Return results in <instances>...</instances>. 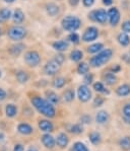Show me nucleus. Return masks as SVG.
Segmentation results:
<instances>
[{
    "mask_svg": "<svg viewBox=\"0 0 130 151\" xmlns=\"http://www.w3.org/2000/svg\"><path fill=\"white\" fill-rule=\"evenodd\" d=\"M13 151H24V146L22 144H16L13 148Z\"/></svg>",
    "mask_w": 130,
    "mask_h": 151,
    "instance_id": "obj_49",
    "label": "nucleus"
},
{
    "mask_svg": "<svg viewBox=\"0 0 130 151\" xmlns=\"http://www.w3.org/2000/svg\"><path fill=\"white\" fill-rule=\"evenodd\" d=\"M116 93L118 96H127L130 94V85L129 84H122L117 87Z\"/></svg>",
    "mask_w": 130,
    "mask_h": 151,
    "instance_id": "obj_25",
    "label": "nucleus"
},
{
    "mask_svg": "<svg viewBox=\"0 0 130 151\" xmlns=\"http://www.w3.org/2000/svg\"><path fill=\"white\" fill-rule=\"evenodd\" d=\"M69 131H70L72 134H80V133H82L83 130H82V127H81L79 124H75L70 127Z\"/></svg>",
    "mask_w": 130,
    "mask_h": 151,
    "instance_id": "obj_38",
    "label": "nucleus"
},
{
    "mask_svg": "<svg viewBox=\"0 0 130 151\" xmlns=\"http://www.w3.org/2000/svg\"><path fill=\"white\" fill-rule=\"evenodd\" d=\"M11 18H12L13 24L20 25V24H22V22H25V12L20 8H16L15 10L12 12V17H11Z\"/></svg>",
    "mask_w": 130,
    "mask_h": 151,
    "instance_id": "obj_13",
    "label": "nucleus"
},
{
    "mask_svg": "<svg viewBox=\"0 0 130 151\" xmlns=\"http://www.w3.org/2000/svg\"><path fill=\"white\" fill-rule=\"evenodd\" d=\"M77 97L81 103H87L92 99V91L90 87L85 84L79 85L77 89Z\"/></svg>",
    "mask_w": 130,
    "mask_h": 151,
    "instance_id": "obj_10",
    "label": "nucleus"
},
{
    "mask_svg": "<svg viewBox=\"0 0 130 151\" xmlns=\"http://www.w3.org/2000/svg\"><path fill=\"white\" fill-rule=\"evenodd\" d=\"M17 131L20 132V134H22V135H30V134L32 133L34 129H32V127L31 125L27 124V123H22V124L18 125Z\"/></svg>",
    "mask_w": 130,
    "mask_h": 151,
    "instance_id": "obj_22",
    "label": "nucleus"
},
{
    "mask_svg": "<svg viewBox=\"0 0 130 151\" xmlns=\"http://www.w3.org/2000/svg\"><path fill=\"white\" fill-rule=\"evenodd\" d=\"M107 12H108L109 24H110L112 27H117V24H119V22H120V18H121L119 9L117 7H115V6H113V7L109 8L108 10H107Z\"/></svg>",
    "mask_w": 130,
    "mask_h": 151,
    "instance_id": "obj_9",
    "label": "nucleus"
},
{
    "mask_svg": "<svg viewBox=\"0 0 130 151\" xmlns=\"http://www.w3.org/2000/svg\"><path fill=\"white\" fill-rule=\"evenodd\" d=\"M25 48V46L24 45V44L17 42L16 44L11 46L10 49H9V52H10V54L12 55L13 57H18V56L24 52Z\"/></svg>",
    "mask_w": 130,
    "mask_h": 151,
    "instance_id": "obj_15",
    "label": "nucleus"
},
{
    "mask_svg": "<svg viewBox=\"0 0 130 151\" xmlns=\"http://www.w3.org/2000/svg\"><path fill=\"white\" fill-rule=\"evenodd\" d=\"M69 45L70 43L67 40H58L52 43V48L58 53H63L69 49Z\"/></svg>",
    "mask_w": 130,
    "mask_h": 151,
    "instance_id": "obj_11",
    "label": "nucleus"
},
{
    "mask_svg": "<svg viewBox=\"0 0 130 151\" xmlns=\"http://www.w3.org/2000/svg\"><path fill=\"white\" fill-rule=\"evenodd\" d=\"M45 96L47 97V101H50L52 104H56L59 103V96H58V94L56 92L52 91V90H47V91L45 92Z\"/></svg>",
    "mask_w": 130,
    "mask_h": 151,
    "instance_id": "obj_26",
    "label": "nucleus"
},
{
    "mask_svg": "<svg viewBox=\"0 0 130 151\" xmlns=\"http://www.w3.org/2000/svg\"><path fill=\"white\" fill-rule=\"evenodd\" d=\"M12 17V11L11 9L3 7L0 9V18H1L2 22H6V20L10 19Z\"/></svg>",
    "mask_w": 130,
    "mask_h": 151,
    "instance_id": "obj_27",
    "label": "nucleus"
},
{
    "mask_svg": "<svg viewBox=\"0 0 130 151\" xmlns=\"http://www.w3.org/2000/svg\"><path fill=\"white\" fill-rule=\"evenodd\" d=\"M114 0H102V3L105 6H111L113 4Z\"/></svg>",
    "mask_w": 130,
    "mask_h": 151,
    "instance_id": "obj_48",
    "label": "nucleus"
},
{
    "mask_svg": "<svg viewBox=\"0 0 130 151\" xmlns=\"http://www.w3.org/2000/svg\"><path fill=\"white\" fill-rule=\"evenodd\" d=\"M60 67H61V65L58 63L54 58H52V59L47 61V63L44 65L43 71H44V73H45L46 75L54 76V75H56L58 72H59Z\"/></svg>",
    "mask_w": 130,
    "mask_h": 151,
    "instance_id": "obj_8",
    "label": "nucleus"
},
{
    "mask_svg": "<svg viewBox=\"0 0 130 151\" xmlns=\"http://www.w3.org/2000/svg\"><path fill=\"white\" fill-rule=\"evenodd\" d=\"M104 101H105V99H103L102 96H97V97H95V99H94V106H103V104H104Z\"/></svg>",
    "mask_w": 130,
    "mask_h": 151,
    "instance_id": "obj_42",
    "label": "nucleus"
},
{
    "mask_svg": "<svg viewBox=\"0 0 130 151\" xmlns=\"http://www.w3.org/2000/svg\"><path fill=\"white\" fill-rule=\"evenodd\" d=\"M87 18L92 22L105 25L108 22V12L104 8L94 9L87 14Z\"/></svg>",
    "mask_w": 130,
    "mask_h": 151,
    "instance_id": "obj_4",
    "label": "nucleus"
},
{
    "mask_svg": "<svg viewBox=\"0 0 130 151\" xmlns=\"http://www.w3.org/2000/svg\"><path fill=\"white\" fill-rule=\"evenodd\" d=\"M27 151H39V150H38V148L35 147V146H31V147H30Z\"/></svg>",
    "mask_w": 130,
    "mask_h": 151,
    "instance_id": "obj_51",
    "label": "nucleus"
},
{
    "mask_svg": "<svg viewBox=\"0 0 130 151\" xmlns=\"http://www.w3.org/2000/svg\"><path fill=\"white\" fill-rule=\"evenodd\" d=\"M117 42L122 47H127V46L130 45V37L126 32H121L120 34H118V36H117Z\"/></svg>",
    "mask_w": 130,
    "mask_h": 151,
    "instance_id": "obj_17",
    "label": "nucleus"
},
{
    "mask_svg": "<svg viewBox=\"0 0 130 151\" xmlns=\"http://www.w3.org/2000/svg\"><path fill=\"white\" fill-rule=\"evenodd\" d=\"M0 77H1V71H0Z\"/></svg>",
    "mask_w": 130,
    "mask_h": 151,
    "instance_id": "obj_53",
    "label": "nucleus"
},
{
    "mask_svg": "<svg viewBox=\"0 0 130 151\" xmlns=\"http://www.w3.org/2000/svg\"><path fill=\"white\" fill-rule=\"evenodd\" d=\"M104 49V44L101 42H98V43H92L90 46L87 47V52L90 55H95L97 53H99L100 51H102Z\"/></svg>",
    "mask_w": 130,
    "mask_h": 151,
    "instance_id": "obj_16",
    "label": "nucleus"
},
{
    "mask_svg": "<svg viewBox=\"0 0 130 151\" xmlns=\"http://www.w3.org/2000/svg\"><path fill=\"white\" fill-rule=\"evenodd\" d=\"M103 80L107 85H114L116 82H117V77H116L115 74L110 71V72H107V73L104 74Z\"/></svg>",
    "mask_w": 130,
    "mask_h": 151,
    "instance_id": "obj_23",
    "label": "nucleus"
},
{
    "mask_svg": "<svg viewBox=\"0 0 130 151\" xmlns=\"http://www.w3.org/2000/svg\"><path fill=\"white\" fill-rule=\"evenodd\" d=\"M54 59L56 60V61L59 63L60 65L62 66V64L64 63V61H65V56L62 54V53H58L57 55H55L54 56Z\"/></svg>",
    "mask_w": 130,
    "mask_h": 151,
    "instance_id": "obj_41",
    "label": "nucleus"
},
{
    "mask_svg": "<svg viewBox=\"0 0 130 151\" xmlns=\"http://www.w3.org/2000/svg\"><path fill=\"white\" fill-rule=\"evenodd\" d=\"M65 83H66V79H65L64 77H61V76H59V77L55 78L54 81H53V86L55 88H57V89H60V88H63Z\"/></svg>",
    "mask_w": 130,
    "mask_h": 151,
    "instance_id": "obj_35",
    "label": "nucleus"
},
{
    "mask_svg": "<svg viewBox=\"0 0 130 151\" xmlns=\"http://www.w3.org/2000/svg\"><path fill=\"white\" fill-rule=\"evenodd\" d=\"M0 22H2V20H1V18H0Z\"/></svg>",
    "mask_w": 130,
    "mask_h": 151,
    "instance_id": "obj_55",
    "label": "nucleus"
},
{
    "mask_svg": "<svg viewBox=\"0 0 130 151\" xmlns=\"http://www.w3.org/2000/svg\"><path fill=\"white\" fill-rule=\"evenodd\" d=\"M83 58V52L78 49H74L69 54V59L73 62H80Z\"/></svg>",
    "mask_w": 130,
    "mask_h": 151,
    "instance_id": "obj_21",
    "label": "nucleus"
},
{
    "mask_svg": "<svg viewBox=\"0 0 130 151\" xmlns=\"http://www.w3.org/2000/svg\"><path fill=\"white\" fill-rule=\"evenodd\" d=\"M100 36V31L97 27L95 25H90L87 27V29L83 31L82 36H81V41L83 43H92L99 38Z\"/></svg>",
    "mask_w": 130,
    "mask_h": 151,
    "instance_id": "obj_7",
    "label": "nucleus"
},
{
    "mask_svg": "<svg viewBox=\"0 0 130 151\" xmlns=\"http://www.w3.org/2000/svg\"><path fill=\"white\" fill-rule=\"evenodd\" d=\"M31 103L35 109L43 115L44 117L47 118H54L56 110H55L54 104H52L47 99H43L40 96H34L31 99Z\"/></svg>",
    "mask_w": 130,
    "mask_h": 151,
    "instance_id": "obj_1",
    "label": "nucleus"
},
{
    "mask_svg": "<svg viewBox=\"0 0 130 151\" xmlns=\"http://www.w3.org/2000/svg\"><path fill=\"white\" fill-rule=\"evenodd\" d=\"M89 137H90V141L94 145H98V144H100V142H101V135L98 132H92L89 135Z\"/></svg>",
    "mask_w": 130,
    "mask_h": 151,
    "instance_id": "obj_36",
    "label": "nucleus"
},
{
    "mask_svg": "<svg viewBox=\"0 0 130 151\" xmlns=\"http://www.w3.org/2000/svg\"><path fill=\"white\" fill-rule=\"evenodd\" d=\"M42 143L44 144L46 148L49 149H52L54 148L55 144H56V140L54 139V137L51 136L50 134H45V135L42 136Z\"/></svg>",
    "mask_w": 130,
    "mask_h": 151,
    "instance_id": "obj_14",
    "label": "nucleus"
},
{
    "mask_svg": "<svg viewBox=\"0 0 130 151\" xmlns=\"http://www.w3.org/2000/svg\"><path fill=\"white\" fill-rule=\"evenodd\" d=\"M45 10L47 14L51 17H55L60 13V7L55 2H48L45 5Z\"/></svg>",
    "mask_w": 130,
    "mask_h": 151,
    "instance_id": "obj_12",
    "label": "nucleus"
},
{
    "mask_svg": "<svg viewBox=\"0 0 130 151\" xmlns=\"http://www.w3.org/2000/svg\"><path fill=\"white\" fill-rule=\"evenodd\" d=\"M109 121V114L106 111H100L96 115V122L98 124H106Z\"/></svg>",
    "mask_w": 130,
    "mask_h": 151,
    "instance_id": "obj_20",
    "label": "nucleus"
},
{
    "mask_svg": "<svg viewBox=\"0 0 130 151\" xmlns=\"http://www.w3.org/2000/svg\"><path fill=\"white\" fill-rule=\"evenodd\" d=\"M81 123H84V124H90V121H92V118L90 117L89 115H83L82 117H81Z\"/></svg>",
    "mask_w": 130,
    "mask_h": 151,
    "instance_id": "obj_45",
    "label": "nucleus"
},
{
    "mask_svg": "<svg viewBox=\"0 0 130 151\" xmlns=\"http://www.w3.org/2000/svg\"><path fill=\"white\" fill-rule=\"evenodd\" d=\"M119 145L123 150L129 151L130 150V137H124L119 141Z\"/></svg>",
    "mask_w": 130,
    "mask_h": 151,
    "instance_id": "obj_34",
    "label": "nucleus"
},
{
    "mask_svg": "<svg viewBox=\"0 0 130 151\" xmlns=\"http://www.w3.org/2000/svg\"><path fill=\"white\" fill-rule=\"evenodd\" d=\"M39 128L41 131L49 133V132L53 131V124L49 120H41L39 121Z\"/></svg>",
    "mask_w": 130,
    "mask_h": 151,
    "instance_id": "obj_19",
    "label": "nucleus"
},
{
    "mask_svg": "<svg viewBox=\"0 0 130 151\" xmlns=\"http://www.w3.org/2000/svg\"><path fill=\"white\" fill-rule=\"evenodd\" d=\"M94 81V75L92 73H87L85 75H83V82L85 85H90Z\"/></svg>",
    "mask_w": 130,
    "mask_h": 151,
    "instance_id": "obj_39",
    "label": "nucleus"
},
{
    "mask_svg": "<svg viewBox=\"0 0 130 151\" xmlns=\"http://www.w3.org/2000/svg\"><path fill=\"white\" fill-rule=\"evenodd\" d=\"M61 27L66 32H76L81 27V20L76 15H66L61 19Z\"/></svg>",
    "mask_w": 130,
    "mask_h": 151,
    "instance_id": "obj_3",
    "label": "nucleus"
},
{
    "mask_svg": "<svg viewBox=\"0 0 130 151\" xmlns=\"http://www.w3.org/2000/svg\"><path fill=\"white\" fill-rule=\"evenodd\" d=\"M79 2H80V0H68V4L71 7H76V6H78Z\"/></svg>",
    "mask_w": 130,
    "mask_h": 151,
    "instance_id": "obj_46",
    "label": "nucleus"
},
{
    "mask_svg": "<svg viewBox=\"0 0 130 151\" xmlns=\"http://www.w3.org/2000/svg\"><path fill=\"white\" fill-rule=\"evenodd\" d=\"M15 78H16V80L18 81L20 83H27V81H29L30 79V75H29V73H27V71H24V70H20V71H17L16 72V74H15Z\"/></svg>",
    "mask_w": 130,
    "mask_h": 151,
    "instance_id": "obj_24",
    "label": "nucleus"
},
{
    "mask_svg": "<svg viewBox=\"0 0 130 151\" xmlns=\"http://www.w3.org/2000/svg\"><path fill=\"white\" fill-rule=\"evenodd\" d=\"M121 29L122 32H126V34H130V19L124 20L121 24Z\"/></svg>",
    "mask_w": 130,
    "mask_h": 151,
    "instance_id": "obj_40",
    "label": "nucleus"
},
{
    "mask_svg": "<svg viewBox=\"0 0 130 151\" xmlns=\"http://www.w3.org/2000/svg\"><path fill=\"white\" fill-rule=\"evenodd\" d=\"M114 55V52L111 48H104L102 51H100L99 53L95 54L92 57L90 58L89 64L92 68H100V67L104 66L112 59Z\"/></svg>",
    "mask_w": 130,
    "mask_h": 151,
    "instance_id": "obj_2",
    "label": "nucleus"
},
{
    "mask_svg": "<svg viewBox=\"0 0 130 151\" xmlns=\"http://www.w3.org/2000/svg\"><path fill=\"white\" fill-rule=\"evenodd\" d=\"M129 55H130V52H129Z\"/></svg>",
    "mask_w": 130,
    "mask_h": 151,
    "instance_id": "obj_56",
    "label": "nucleus"
},
{
    "mask_svg": "<svg viewBox=\"0 0 130 151\" xmlns=\"http://www.w3.org/2000/svg\"><path fill=\"white\" fill-rule=\"evenodd\" d=\"M5 3H8V4H12V3H14V2L16 1V0H3Z\"/></svg>",
    "mask_w": 130,
    "mask_h": 151,
    "instance_id": "obj_52",
    "label": "nucleus"
},
{
    "mask_svg": "<svg viewBox=\"0 0 130 151\" xmlns=\"http://www.w3.org/2000/svg\"><path fill=\"white\" fill-rule=\"evenodd\" d=\"M122 117H123V120H124L125 123L130 124V103L126 104L124 106H123Z\"/></svg>",
    "mask_w": 130,
    "mask_h": 151,
    "instance_id": "obj_30",
    "label": "nucleus"
},
{
    "mask_svg": "<svg viewBox=\"0 0 130 151\" xmlns=\"http://www.w3.org/2000/svg\"><path fill=\"white\" fill-rule=\"evenodd\" d=\"M81 1H82V5L84 6L85 8H90L94 5L96 0H81Z\"/></svg>",
    "mask_w": 130,
    "mask_h": 151,
    "instance_id": "obj_43",
    "label": "nucleus"
},
{
    "mask_svg": "<svg viewBox=\"0 0 130 151\" xmlns=\"http://www.w3.org/2000/svg\"><path fill=\"white\" fill-rule=\"evenodd\" d=\"M0 36H1V29H0Z\"/></svg>",
    "mask_w": 130,
    "mask_h": 151,
    "instance_id": "obj_54",
    "label": "nucleus"
},
{
    "mask_svg": "<svg viewBox=\"0 0 130 151\" xmlns=\"http://www.w3.org/2000/svg\"><path fill=\"white\" fill-rule=\"evenodd\" d=\"M90 67V64L87 63V62H80V63H78L76 70H77V73L80 74V75H85L87 73H89Z\"/></svg>",
    "mask_w": 130,
    "mask_h": 151,
    "instance_id": "obj_28",
    "label": "nucleus"
},
{
    "mask_svg": "<svg viewBox=\"0 0 130 151\" xmlns=\"http://www.w3.org/2000/svg\"><path fill=\"white\" fill-rule=\"evenodd\" d=\"M92 87H94V89L96 90L97 92H99V93H109V91L106 89L105 85L103 84L102 82H100V81H97V82L94 83V85H92Z\"/></svg>",
    "mask_w": 130,
    "mask_h": 151,
    "instance_id": "obj_33",
    "label": "nucleus"
},
{
    "mask_svg": "<svg viewBox=\"0 0 130 151\" xmlns=\"http://www.w3.org/2000/svg\"><path fill=\"white\" fill-rule=\"evenodd\" d=\"M27 31L22 25H13V27H9V29L7 31V37L9 40L13 41V42H20L27 37Z\"/></svg>",
    "mask_w": 130,
    "mask_h": 151,
    "instance_id": "obj_5",
    "label": "nucleus"
},
{
    "mask_svg": "<svg viewBox=\"0 0 130 151\" xmlns=\"http://www.w3.org/2000/svg\"><path fill=\"white\" fill-rule=\"evenodd\" d=\"M5 114L9 118H13L17 114V108L13 104H8L5 106Z\"/></svg>",
    "mask_w": 130,
    "mask_h": 151,
    "instance_id": "obj_29",
    "label": "nucleus"
},
{
    "mask_svg": "<svg viewBox=\"0 0 130 151\" xmlns=\"http://www.w3.org/2000/svg\"><path fill=\"white\" fill-rule=\"evenodd\" d=\"M68 142H69V139L65 133H59L57 135L56 143L60 148H65L68 145Z\"/></svg>",
    "mask_w": 130,
    "mask_h": 151,
    "instance_id": "obj_18",
    "label": "nucleus"
},
{
    "mask_svg": "<svg viewBox=\"0 0 130 151\" xmlns=\"http://www.w3.org/2000/svg\"><path fill=\"white\" fill-rule=\"evenodd\" d=\"M74 96H75V94H74V91L71 89V88L66 89L63 93V99H64V101H66V103H71V101L74 99Z\"/></svg>",
    "mask_w": 130,
    "mask_h": 151,
    "instance_id": "obj_32",
    "label": "nucleus"
},
{
    "mask_svg": "<svg viewBox=\"0 0 130 151\" xmlns=\"http://www.w3.org/2000/svg\"><path fill=\"white\" fill-rule=\"evenodd\" d=\"M120 70H121V66H120L119 64H115V65H113L112 67L110 68V71L112 72V73H118Z\"/></svg>",
    "mask_w": 130,
    "mask_h": 151,
    "instance_id": "obj_44",
    "label": "nucleus"
},
{
    "mask_svg": "<svg viewBox=\"0 0 130 151\" xmlns=\"http://www.w3.org/2000/svg\"><path fill=\"white\" fill-rule=\"evenodd\" d=\"M71 151H90L87 149V147L81 142H75L73 144Z\"/></svg>",
    "mask_w": 130,
    "mask_h": 151,
    "instance_id": "obj_37",
    "label": "nucleus"
},
{
    "mask_svg": "<svg viewBox=\"0 0 130 151\" xmlns=\"http://www.w3.org/2000/svg\"><path fill=\"white\" fill-rule=\"evenodd\" d=\"M24 61L25 63L31 68H36L42 62L41 55L36 50H29L24 54Z\"/></svg>",
    "mask_w": 130,
    "mask_h": 151,
    "instance_id": "obj_6",
    "label": "nucleus"
},
{
    "mask_svg": "<svg viewBox=\"0 0 130 151\" xmlns=\"http://www.w3.org/2000/svg\"><path fill=\"white\" fill-rule=\"evenodd\" d=\"M67 41H68L69 43L73 44V45H78V44L80 43V36L75 32H70V34L67 36Z\"/></svg>",
    "mask_w": 130,
    "mask_h": 151,
    "instance_id": "obj_31",
    "label": "nucleus"
},
{
    "mask_svg": "<svg viewBox=\"0 0 130 151\" xmlns=\"http://www.w3.org/2000/svg\"><path fill=\"white\" fill-rule=\"evenodd\" d=\"M122 59L123 60H125V61L127 62V63H130V55H123L122 56Z\"/></svg>",
    "mask_w": 130,
    "mask_h": 151,
    "instance_id": "obj_50",
    "label": "nucleus"
},
{
    "mask_svg": "<svg viewBox=\"0 0 130 151\" xmlns=\"http://www.w3.org/2000/svg\"><path fill=\"white\" fill-rule=\"evenodd\" d=\"M6 99V91L2 88H0V101H4Z\"/></svg>",
    "mask_w": 130,
    "mask_h": 151,
    "instance_id": "obj_47",
    "label": "nucleus"
}]
</instances>
